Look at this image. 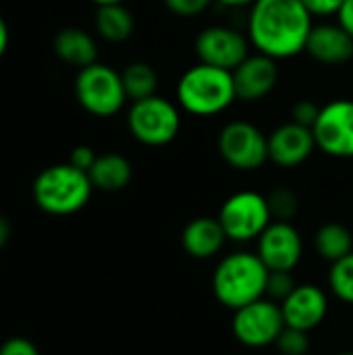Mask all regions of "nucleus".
Instances as JSON below:
<instances>
[{"mask_svg": "<svg viewBox=\"0 0 353 355\" xmlns=\"http://www.w3.org/2000/svg\"><path fill=\"white\" fill-rule=\"evenodd\" d=\"M8 40H10L8 25H6L4 17L0 15V58L4 56V52H6V48H8Z\"/></svg>", "mask_w": 353, "mask_h": 355, "instance_id": "obj_34", "label": "nucleus"}, {"mask_svg": "<svg viewBox=\"0 0 353 355\" xmlns=\"http://www.w3.org/2000/svg\"><path fill=\"white\" fill-rule=\"evenodd\" d=\"M316 150V139L310 127L285 123L268 135V160L281 168L304 164Z\"/></svg>", "mask_w": 353, "mask_h": 355, "instance_id": "obj_13", "label": "nucleus"}, {"mask_svg": "<svg viewBox=\"0 0 353 355\" xmlns=\"http://www.w3.org/2000/svg\"><path fill=\"white\" fill-rule=\"evenodd\" d=\"M94 185L85 171L71 162L44 168L33 181L35 206L52 216H71L83 210L92 198Z\"/></svg>", "mask_w": 353, "mask_h": 355, "instance_id": "obj_4", "label": "nucleus"}, {"mask_svg": "<svg viewBox=\"0 0 353 355\" xmlns=\"http://www.w3.org/2000/svg\"><path fill=\"white\" fill-rule=\"evenodd\" d=\"M54 54L77 69L89 67L94 62H98V46L96 40L79 27H64L56 33L54 37Z\"/></svg>", "mask_w": 353, "mask_h": 355, "instance_id": "obj_18", "label": "nucleus"}, {"mask_svg": "<svg viewBox=\"0 0 353 355\" xmlns=\"http://www.w3.org/2000/svg\"><path fill=\"white\" fill-rule=\"evenodd\" d=\"M227 241V233L218 218L212 216H200L185 225L181 233V245L183 250L196 258V260H208L216 256Z\"/></svg>", "mask_w": 353, "mask_h": 355, "instance_id": "obj_17", "label": "nucleus"}, {"mask_svg": "<svg viewBox=\"0 0 353 355\" xmlns=\"http://www.w3.org/2000/svg\"><path fill=\"white\" fill-rule=\"evenodd\" d=\"M256 254L268 270L293 272L304 254L300 231L289 220H273L258 237Z\"/></svg>", "mask_w": 353, "mask_h": 355, "instance_id": "obj_12", "label": "nucleus"}, {"mask_svg": "<svg viewBox=\"0 0 353 355\" xmlns=\"http://www.w3.org/2000/svg\"><path fill=\"white\" fill-rule=\"evenodd\" d=\"M270 270L258 254L235 252L225 256L214 268L212 291L214 297L229 310H239L260 297H266V283Z\"/></svg>", "mask_w": 353, "mask_h": 355, "instance_id": "obj_2", "label": "nucleus"}, {"mask_svg": "<svg viewBox=\"0 0 353 355\" xmlns=\"http://www.w3.org/2000/svg\"><path fill=\"white\" fill-rule=\"evenodd\" d=\"M329 287L341 302L353 304V252L339 262L331 264Z\"/></svg>", "mask_w": 353, "mask_h": 355, "instance_id": "obj_23", "label": "nucleus"}, {"mask_svg": "<svg viewBox=\"0 0 353 355\" xmlns=\"http://www.w3.org/2000/svg\"><path fill=\"white\" fill-rule=\"evenodd\" d=\"M218 220L227 233V239L246 243L264 233V229L273 223V212L266 196L258 191H237L221 206Z\"/></svg>", "mask_w": 353, "mask_h": 355, "instance_id": "obj_7", "label": "nucleus"}, {"mask_svg": "<svg viewBox=\"0 0 353 355\" xmlns=\"http://www.w3.org/2000/svg\"><path fill=\"white\" fill-rule=\"evenodd\" d=\"M223 160L237 171H256L268 160V137L248 121H231L218 133Z\"/></svg>", "mask_w": 353, "mask_h": 355, "instance_id": "obj_9", "label": "nucleus"}, {"mask_svg": "<svg viewBox=\"0 0 353 355\" xmlns=\"http://www.w3.org/2000/svg\"><path fill=\"white\" fill-rule=\"evenodd\" d=\"M337 355H353V352H341V354H337Z\"/></svg>", "mask_w": 353, "mask_h": 355, "instance_id": "obj_37", "label": "nucleus"}, {"mask_svg": "<svg viewBox=\"0 0 353 355\" xmlns=\"http://www.w3.org/2000/svg\"><path fill=\"white\" fill-rule=\"evenodd\" d=\"M281 310L287 327L310 333L327 318L329 300L327 293L316 285H298L281 304Z\"/></svg>", "mask_w": 353, "mask_h": 355, "instance_id": "obj_15", "label": "nucleus"}, {"mask_svg": "<svg viewBox=\"0 0 353 355\" xmlns=\"http://www.w3.org/2000/svg\"><path fill=\"white\" fill-rule=\"evenodd\" d=\"M196 54L200 62L235 71L250 56V37L225 25H212L198 33Z\"/></svg>", "mask_w": 353, "mask_h": 355, "instance_id": "obj_11", "label": "nucleus"}, {"mask_svg": "<svg viewBox=\"0 0 353 355\" xmlns=\"http://www.w3.org/2000/svg\"><path fill=\"white\" fill-rule=\"evenodd\" d=\"M237 100L233 71L206 62L189 67L177 83V104L193 116H214Z\"/></svg>", "mask_w": 353, "mask_h": 355, "instance_id": "obj_3", "label": "nucleus"}, {"mask_svg": "<svg viewBox=\"0 0 353 355\" xmlns=\"http://www.w3.org/2000/svg\"><path fill=\"white\" fill-rule=\"evenodd\" d=\"M268 206H270V212H273V220H291L295 214H298V196L287 189V187H277L273 189L268 196Z\"/></svg>", "mask_w": 353, "mask_h": 355, "instance_id": "obj_24", "label": "nucleus"}, {"mask_svg": "<svg viewBox=\"0 0 353 355\" xmlns=\"http://www.w3.org/2000/svg\"><path fill=\"white\" fill-rule=\"evenodd\" d=\"M279 81L277 60L266 54H250L235 71L233 83L237 100L241 102H258L266 98Z\"/></svg>", "mask_w": 353, "mask_h": 355, "instance_id": "obj_14", "label": "nucleus"}, {"mask_svg": "<svg viewBox=\"0 0 353 355\" xmlns=\"http://www.w3.org/2000/svg\"><path fill=\"white\" fill-rule=\"evenodd\" d=\"M0 355H40V352L29 339L12 337V339H6L0 345Z\"/></svg>", "mask_w": 353, "mask_h": 355, "instance_id": "obj_29", "label": "nucleus"}, {"mask_svg": "<svg viewBox=\"0 0 353 355\" xmlns=\"http://www.w3.org/2000/svg\"><path fill=\"white\" fill-rule=\"evenodd\" d=\"M123 77V85H125V94L131 102L135 100H144L156 94L158 87V75L154 71L152 64L148 62H131L125 67V71L121 73Z\"/></svg>", "mask_w": 353, "mask_h": 355, "instance_id": "obj_22", "label": "nucleus"}, {"mask_svg": "<svg viewBox=\"0 0 353 355\" xmlns=\"http://www.w3.org/2000/svg\"><path fill=\"white\" fill-rule=\"evenodd\" d=\"M92 2H96L98 6H104V4H121L123 0H92Z\"/></svg>", "mask_w": 353, "mask_h": 355, "instance_id": "obj_36", "label": "nucleus"}, {"mask_svg": "<svg viewBox=\"0 0 353 355\" xmlns=\"http://www.w3.org/2000/svg\"><path fill=\"white\" fill-rule=\"evenodd\" d=\"M314 248L322 260L335 264L353 252V233L341 223H327L316 231Z\"/></svg>", "mask_w": 353, "mask_h": 355, "instance_id": "obj_21", "label": "nucleus"}, {"mask_svg": "<svg viewBox=\"0 0 353 355\" xmlns=\"http://www.w3.org/2000/svg\"><path fill=\"white\" fill-rule=\"evenodd\" d=\"M96 158H98V154L89 146H77V148H73V152L69 156V162L73 166H77L79 171H85L87 173L94 166Z\"/></svg>", "mask_w": 353, "mask_h": 355, "instance_id": "obj_31", "label": "nucleus"}, {"mask_svg": "<svg viewBox=\"0 0 353 355\" xmlns=\"http://www.w3.org/2000/svg\"><path fill=\"white\" fill-rule=\"evenodd\" d=\"M210 4L212 0H164V6L177 17H198Z\"/></svg>", "mask_w": 353, "mask_h": 355, "instance_id": "obj_27", "label": "nucleus"}, {"mask_svg": "<svg viewBox=\"0 0 353 355\" xmlns=\"http://www.w3.org/2000/svg\"><path fill=\"white\" fill-rule=\"evenodd\" d=\"M337 17H339V25L350 33L353 37V0H345L343 2V6L339 8V12H337Z\"/></svg>", "mask_w": 353, "mask_h": 355, "instance_id": "obj_32", "label": "nucleus"}, {"mask_svg": "<svg viewBox=\"0 0 353 355\" xmlns=\"http://www.w3.org/2000/svg\"><path fill=\"white\" fill-rule=\"evenodd\" d=\"M306 52L322 64H343L353 56V37L339 23H320L312 27Z\"/></svg>", "mask_w": 353, "mask_h": 355, "instance_id": "obj_16", "label": "nucleus"}, {"mask_svg": "<svg viewBox=\"0 0 353 355\" xmlns=\"http://www.w3.org/2000/svg\"><path fill=\"white\" fill-rule=\"evenodd\" d=\"M295 287H298V283L293 281L291 272L270 270L268 283H266V297L277 302V304H283Z\"/></svg>", "mask_w": 353, "mask_h": 355, "instance_id": "obj_26", "label": "nucleus"}, {"mask_svg": "<svg viewBox=\"0 0 353 355\" xmlns=\"http://www.w3.org/2000/svg\"><path fill=\"white\" fill-rule=\"evenodd\" d=\"M312 27V12L302 0H256L250 6V44L275 60L306 52Z\"/></svg>", "mask_w": 353, "mask_h": 355, "instance_id": "obj_1", "label": "nucleus"}, {"mask_svg": "<svg viewBox=\"0 0 353 355\" xmlns=\"http://www.w3.org/2000/svg\"><path fill=\"white\" fill-rule=\"evenodd\" d=\"M75 96L85 112L100 119L114 116L129 100L121 73L102 62L79 69L75 77Z\"/></svg>", "mask_w": 353, "mask_h": 355, "instance_id": "obj_5", "label": "nucleus"}, {"mask_svg": "<svg viewBox=\"0 0 353 355\" xmlns=\"http://www.w3.org/2000/svg\"><path fill=\"white\" fill-rule=\"evenodd\" d=\"M129 133L144 146L160 148L171 144L181 131V112L177 104L162 96L135 100L127 112Z\"/></svg>", "mask_w": 353, "mask_h": 355, "instance_id": "obj_6", "label": "nucleus"}, {"mask_svg": "<svg viewBox=\"0 0 353 355\" xmlns=\"http://www.w3.org/2000/svg\"><path fill=\"white\" fill-rule=\"evenodd\" d=\"M316 148L333 158H353V100H333L312 127Z\"/></svg>", "mask_w": 353, "mask_h": 355, "instance_id": "obj_10", "label": "nucleus"}, {"mask_svg": "<svg viewBox=\"0 0 353 355\" xmlns=\"http://www.w3.org/2000/svg\"><path fill=\"white\" fill-rule=\"evenodd\" d=\"M275 347L281 355H308L310 352V333L285 327L283 333L279 335Z\"/></svg>", "mask_w": 353, "mask_h": 355, "instance_id": "obj_25", "label": "nucleus"}, {"mask_svg": "<svg viewBox=\"0 0 353 355\" xmlns=\"http://www.w3.org/2000/svg\"><path fill=\"white\" fill-rule=\"evenodd\" d=\"M216 2L229 8H241V6H252L256 0H216Z\"/></svg>", "mask_w": 353, "mask_h": 355, "instance_id": "obj_35", "label": "nucleus"}, {"mask_svg": "<svg viewBox=\"0 0 353 355\" xmlns=\"http://www.w3.org/2000/svg\"><path fill=\"white\" fill-rule=\"evenodd\" d=\"M89 181L94 185V189H102V191H121L129 185L131 177H133V168L131 162L123 156V154H100L94 162V166L87 171Z\"/></svg>", "mask_w": 353, "mask_h": 355, "instance_id": "obj_19", "label": "nucleus"}, {"mask_svg": "<svg viewBox=\"0 0 353 355\" xmlns=\"http://www.w3.org/2000/svg\"><path fill=\"white\" fill-rule=\"evenodd\" d=\"M10 233H12V227H10V220L8 218H4L2 214H0V250L8 243V239H10Z\"/></svg>", "mask_w": 353, "mask_h": 355, "instance_id": "obj_33", "label": "nucleus"}, {"mask_svg": "<svg viewBox=\"0 0 353 355\" xmlns=\"http://www.w3.org/2000/svg\"><path fill=\"white\" fill-rule=\"evenodd\" d=\"M312 17H331L337 15L345 0H302Z\"/></svg>", "mask_w": 353, "mask_h": 355, "instance_id": "obj_30", "label": "nucleus"}, {"mask_svg": "<svg viewBox=\"0 0 353 355\" xmlns=\"http://www.w3.org/2000/svg\"><path fill=\"white\" fill-rule=\"evenodd\" d=\"M135 29V19L131 15V10L121 2V4H104L98 6L96 12V31L100 33V37H104L106 42H125L131 37Z\"/></svg>", "mask_w": 353, "mask_h": 355, "instance_id": "obj_20", "label": "nucleus"}, {"mask_svg": "<svg viewBox=\"0 0 353 355\" xmlns=\"http://www.w3.org/2000/svg\"><path fill=\"white\" fill-rule=\"evenodd\" d=\"M285 327L281 304L268 297H260L233 314V335L250 349L275 345Z\"/></svg>", "mask_w": 353, "mask_h": 355, "instance_id": "obj_8", "label": "nucleus"}, {"mask_svg": "<svg viewBox=\"0 0 353 355\" xmlns=\"http://www.w3.org/2000/svg\"><path fill=\"white\" fill-rule=\"evenodd\" d=\"M320 108H322V106H318V104L312 102V100H302V102H298V104L293 106V112H291L293 123H300V125L312 129L314 123H316V119H318V114H320Z\"/></svg>", "mask_w": 353, "mask_h": 355, "instance_id": "obj_28", "label": "nucleus"}]
</instances>
